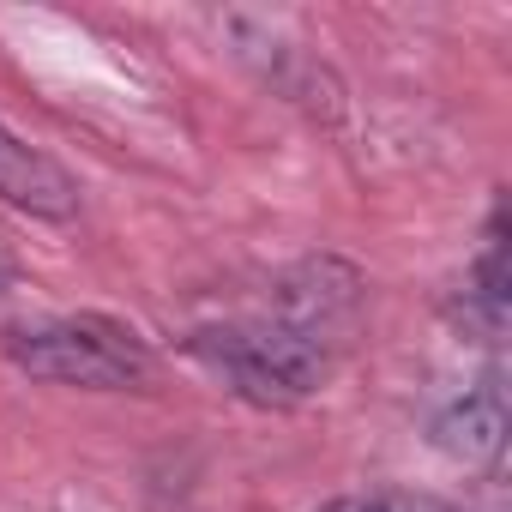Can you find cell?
Wrapping results in <instances>:
<instances>
[{
  "label": "cell",
  "mask_w": 512,
  "mask_h": 512,
  "mask_svg": "<svg viewBox=\"0 0 512 512\" xmlns=\"http://www.w3.org/2000/svg\"><path fill=\"white\" fill-rule=\"evenodd\" d=\"M7 356L49 386H79V392H127L151 380V356L145 344L115 326V320H49L31 332L7 338Z\"/></svg>",
  "instance_id": "1"
},
{
  "label": "cell",
  "mask_w": 512,
  "mask_h": 512,
  "mask_svg": "<svg viewBox=\"0 0 512 512\" xmlns=\"http://www.w3.org/2000/svg\"><path fill=\"white\" fill-rule=\"evenodd\" d=\"M193 350L253 404H296L326 380V344H314L308 332H296L284 320L199 332Z\"/></svg>",
  "instance_id": "2"
},
{
  "label": "cell",
  "mask_w": 512,
  "mask_h": 512,
  "mask_svg": "<svg viewBox=\"0 0 512 512\" xmlns=\"http://www.w3.org/2000/svg\"><path fill=\"white\" fill-rule=\"evenodd\" d=\"M0 199H7V205H25V211H37V217H73L79 187L67 181V169H55L43 151L19 145L7 127H0Z\"/></svg>",
  "instance_id": "3"
},
{
  "label": "cell",
  "mask_w": 512,
  "mask_h": 512,
  "mask_svg": "<svg viewBox=\"0 0 512 512\" xmlns=\"http://www.w3.org/2000/svg\"><path fill=\"white\" fill-rule=\"evenodd\" d=\"M500 440H506V404H500V392H494V386H488V392L458 398V404H452V410H440V422H434V446H440V452H452V458H464V464L494 458V452H500Z\"/></svg>",
  "instance_id": "4"
},
{
  "label": "cell",
  "mask_w": 512,
  "mask_h": 512,
  "mask_svg": "<svg viewBox=\"0 0 512 512\" xmlns=\"http://www.w3.org/2000/svg\"><path fill=\"white\" fill-rule=\"evenodd\" d=\"M320 512H446V506H434V500H332Z\"/></svg>",
  "instance_id": "5"
},
{
  "label": "cell",
  "mask_w": 512,
  "mask_h": 512,
  "mask_svg": "<svg viewBox=\"0 0 512 512\" xmlns=\"http://www.w3.org/2000/svg\"><path fill=\"white\" fill-rule=\"evenodd\" d=\"M0 296H7V266H0Z\"/></svg>",
  "instance_id": "6"
}]
</instances>
